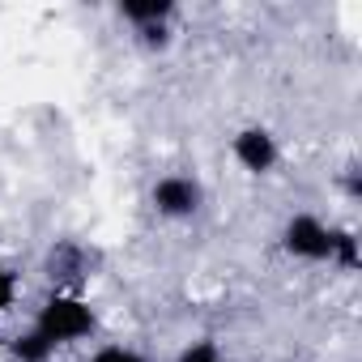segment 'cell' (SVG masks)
Masks as SVG:
<instances>
[{"mask_svg": "<svg viewBox=\"0 0 362 362\" xmlns=\"http://www.w3.org/2000/svg\"><path fill=\"white\" fill-rule=\"evenodd\" d=\"M286 252L303 256V260H328L332 256V230L311 218V214H298L290 226H286Z\"/></svg>", "mask_w": 362, "mask_h": 362, "instance_id": "2", "label": "cell"}, {"mask_svg": "<svg viewBox=\"0 0 362 362\" xmlns=\"http://www.w3.org/2000/svg\"><path fill=\"white\" fill-rule=\"evenodd\" d=\"M94 362H141V354H132V349H124V345H107V349L94 354Z\"/></svg>", "mask_w": 362, "mask_h": 362, "instance_id": "9", "label": "cell"}, {"mask_svg": "<svg viewBox=\"0 0 362 362\" xmlns=\"http://www.w3.org/2000/svg\"><path fill=\"white\" fill-rule=\"evenodd\" d=\"M52 345H64V341H77V337H86L90 328H94V311L81 303V298H64V294H56V298H47V307L39 311V324H35Z\"/></svg>", "mask_w": 362, "mask_h": 362, "instance_id": "1", "label": "cell"}, {"mask_svg": "<svg viewBox=\"0 0 362 362\" xmlns=\"http://www.w3.org/2000/svg\"><path fill=\"white\" fill-rule=\"evenodd\" d=\"M52 349H56V345H52V341H47L43 332H39V328L13 341V354H18L22 362H47V358H52Z\"/></svg>", "mask_w": 362, "mask_h": 362, "instance_id": "7", "label": "cell"}, {"mask_svg": "<svg viewBox=\"0 0 362 362\" xmlns=\"http://www.w3.org/2000/svg\"><path fill=\"white\" fill-rule=\"evenodd\" d=\"M235 158H239L247 170L264 175V170H273V162H277V145H273V136H269L264 128H247V132L235 136Z\"/></svg>", "mask_w": 362, "mask_h": 362, "instance_id": "4", "label": "cell"}, {"mask_svg": "<svg viewBox=\"0 0 362 362\" xmlns=\"http://www.w3.org/2000/svg\"><path fill=\"white\" fill-rule=\"evenodd\" d=\"M13 294H18V277L0 269V311H5V307H13Z\"/></svg>", "mask_w": 362, "mask_h": 362, "instance_id": "10", "label": "cell"}, {"mask_svg": "<svg viewBox=\"0 0 362 362\" xmlns=\"http://www.w3.org/2000/svg\"><path fill=\"white\" fill-rule=\"evenodd\" d=\"M81 269H86L81 247H73V243L52 247V256H47V277H52V281H77V277H81Z\"/></svg>", "mask_w": 362, "mask_h": 362, "instance_id": "5", "label": "cell"}, {"mask_svg": "<svg viewBox=\"0 0 362 362\" xmlns=\"http://www.w3.org/2000/svg\"><path fill=\"white\" fill-rule=\"evenodd\" d=\"M153 205L166 218H188L201 205V188L192 184V179H184V175H166L162 184L153 188Z\"/></svg>", "mask_w": 362, "mask_h": 362, "instance_id": "3", "label": "cell"}, {"mask_svg": "<svg viewBox=\"0 0 362 362\" xmlns=\"http://www.w3.org/2000/svg\"><path fill=\"white\" fill-rule=\"evenodd\" d=\"M332 256H341V264H345V269H354V264H358V247H354V239H349L345 230H332Z\"/></svg>", "mask_w": 362, "mask_h": 362, "instance_id": "8", "label": "cell"}, {"mask_svg": "<svg viewBox=\"0 0 362 362\" xmlns=\"http://www.w3.org/2000/svg\"><path fill=\"white\" fill-rule=\"evenodd\" d=\"M119 13H124L128 22L153 26V22H162V18L170 13V0H124V5H119Z\"/></svg>", "mask_w": 362, "mask_h": 362, "instance_id": "6", "label": "cell"}, {"mask_svg": "<svg viewBox=\"0 0 362 362\" xmlns=\"http://www.w3.org/2000/svg\"><path fill=\"white\" fill-rule=\"evenodd\" d=\"M179 362H218V349L209 345V341H201V345H192L184 358H179Z\"/></svg>", "mask_w": 362, "mask_h": 362, "instance_id": "11", "label": "cell"}]
</instances>
